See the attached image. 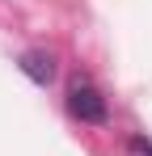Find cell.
<instances>
[{"instance_id":"cell-2","label":"cell","mask_w":152,"mask_h":156,"mask_svg":"<svg viewBox=\"0 0 152 156\" xmlns=\"http://www.w3.org/2000/svg\"><path fill=\"white\" fill-rule=\"evenodd\" d=\"M21 72L34 80V84H51V80H55V59H51L47 51H25L21 55Z\"/></svg>"},{"instance_id":"cell-1","label":"cell","mask_w":152,"mask_h":156,"mask_svg":"<svg viewBox=\"0 0 152 156\" xmlns=\"http://www.w3.org/2000/svg\"><path fill=\"white\" fill-rule=\"evenodd\" d=\"M68 110H72L80 122H106V114H110L106 110V97H101L93 84H80V80L68 89Z\"/></svg>"}]
</instances>
